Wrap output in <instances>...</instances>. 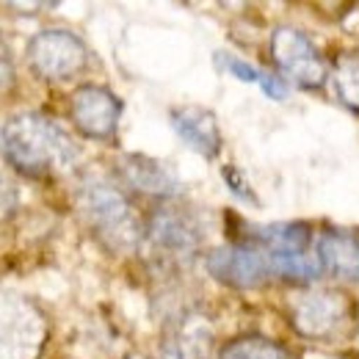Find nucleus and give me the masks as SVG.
<instances>
[{"label": "nucleus", "instance_id": "nucleus-1", "mask_svg": "<svg viewBox=\"0 0 359 359\" xmlns=\"http://www.w3.org/2000/svg\"><path fill=\"white\" fill-rule=\"evenodd\" d=\"M0 149L11 169L47 177L75 163L78 147L58 122L45 114H17L0 128Z\"/></svg>", "mask_w": 359, "mask_h": 359}, {"label": "nucleus", "instance_id": "nucleus-2", "mask_svg": "<svg viewBox=\"0 0 359 359\" xmlns=\"http://www.w3.org/2000/svg\"><path fill=\"white\" fill-rule=\"evenodd\" d=\"M81 213L97 232L100 241H105L114 249H133L141 238V222L135 219L130 202L119 188L102 180H89L81 188Z\"/></svg>", "mask_w": 359, "mask_h": 359}, {"label": "nucleus", "instance_id": "nucleus-3", "mask_svg": "<svg viewBox=\"0 0 359 359\" xmlns=\"http://www.w3.org/2000/svg\"><path fill=\"white\" fill-rule=\"evenodd\" d=\"M42 343V313L17 293H0V359H36Z\"/></svg>", "mask_w": 359, "mask_h": 359}, {"label": "nucleus", "instance_id": "nucleus-4", "mask_svg": "<svg viewBox=\"0 0 359 359\" xmlns=\"http://www.w3.org/2000/svg\"><path fill=\"white\" fill-rule=\"evenodd\" d=\"M28 61L47 81H67L86 67V47L69 31H42L28 42Z\"/></svg>", "mask_w": 359, "mask_h": 359}, {"label": "nucleus", "instance_id": "nucleus-5", "mask_svg": "<svg viewBox=\"0 0 359 359\" xmlns=\"http://www.w3.org/2000/svg\"><path fill=\"white\" fill-rule=\"evenodd\" d=\"M271 53L276 67L296 83L318 89L326 81V64L315 45L296 28H276L271 39Z\"/></svg>", "mask_w": 359, "mask_h": 359}, {"label": "nucleus", "instance_id": "nucleus-6", "mask_svg": "<svg viewBox=\"0 0 359 359\" xmlns=\"http://www.w3.org/2000/svg\"><path fill=\"white\" fill-rule=\"evenodd\" d=\"M208 271L213 279L232 287H257L273 276L269 255L252 243H232L208 255Z\"/></svg>", "mask_w": 359, "mask_h": 359}, {"label": "nucleus", "instance_id": "nucleus-7", "mask_svg": "<svg viewBox=\"0 0 359 359\" xmlns=\"http://www.w3.org/2000/svg\"><path fill=\"white\" fill-rule=\"evenodd\" d=\"M346 318H348V302L334 290L302 293L293 302V323L307 337H326L337 332L346 323Z\"/></svg>", "mask_w": 359, "mask_h": 359}, {"label": "nucleus", "instance_id": "nucleus-8", "mask_svg": "<svg viewBox=\"0 0 359 359\" xmlns=\"http://www.w3.org/2000/svg\"><path fill=\"white\" fill-rule=\"evenodd\" d=\"M119 114L122 102L102 86H81L72 94V119L91 138H108L116 130Z\"/></svg>", "mask_w": 359, "mask_h": 359}, {"label": "nucleus", "instance_id": "nucleus-9", "mask_svg": "<svg viewBox=\"0 0 359 359\" xmlns=\"http://www.w3.org/2000/svg\"><path fill=\"white\" fill-rule=\"evenodd\" d=\"M147 235L161 252L169 255H191L202 243V226L182 208L155 210L147 224Z\"/></svg>", "mask_w": 359, "mask_h": 359}, {"label": "nucleus", "instance_id": "nucleus-10", "mask_svg": "<svg viewBox=\"0 0 359 359\" xmlns=\"http://www.w3.org/2000/svg\"><path fill=\"white\" fill-rule=\"evenodd\" d=\"M172 125L177 135L191 144L199 155L205 158H216L222 149V133H219V122L210 111L196 108V105H185L172 111Z\"/></svg>", "mask_w": 359, "mask_h": 359}, {"label": "nucleus", "instance_id": "nucleus-11", "mask_svg": "<svg viewBox=\"0 0 359 359\" xmlns=\"http://www.w3.org/2000/svg\"><path fill=\"white\" fill-rule=\"evenodd\" d=\"M210 351V329L202 318H182L180 323L169 326L158 359H205Z\"/></svg>", "mask_w": 359, "mask_h": 359}, {"label": "nucleus", "instance_id": "nucleus-12", "mask_svg": "<svg viewBox=\"0 0 359 359\" xmlns=\"http://www.w3.org/2000/svg\"><path fill=\"white\" fill-rule=\"evenodd\" d=\"M122 177L125 182L141 191V194H152V196H172L180 188L177 177L172 169H166L163 163L144 158V155H125L122 158Z\"/></svg>", "mask_w": 359, "mask_h": 359}, {"label": "nucleus", "instance_id": "nucleus-13", "mask_svg": "<svg viewBox=\"0 0 359 359\" xmlns=\"http://www.w3.org/2000/svg\"><path fill=\"white\" fill-rule=\"evenodd\" d=\"M318 257L320 266H326L334 276L359 282V238L340 229H326L318 241Z\"/></svg>", "mask_w": 359, "mask_h": 359}, {"label": "nucleus", "instance_id": "nucleus-14", "mask_svg": "<svg viewBox=\"0 0 359 359\" xmlns=\"http://www.w3.org/2000/svg\"><path fill=\"white\" fill-rule=\"evenodd\" d=\"M216 58H219V64L224 67L229 75H235V78H241V81H246V83H257V86L266 91L269 97H273V100H282V97L287 94L285 86H282L276 78H271L266 72L255 69L252 64H246V61H241V58H235V55H226V53H219Z\"/></svg>", "mask_w": 359, "mask_h": 359}, {"label": "nucleus", "instance_id": "nucleus-15", "mask_svg": "<svg viewBox=\"0 0 359 359\" xmlns=\"http://www.w3.org/2000/svg\"><path fill=\"white\" fill-rule=\"evenodd\" d=\"M219 359H290V354L266 337H241L232 340Z\"/></svg>", "mask_w": 359, "mask_h": 359}, {"label": "nucleus", "instance_id": "nucleus-16", "mask_svg": "<svg viewBox=\"0 0 359 359\" xmlns=\"http://www.w3.org/2000/svg\"><path fill=\"white\" fill-rule=\"evenodd\" d=\"M334 89L337 97L348 105L359 111V61L357 58H340L334 67Z\"/></svg>", "mask_w": 359, "mask_h": 359}, {"label": "nucleus", "instance_id": "nucleus-17", "mask_svg": "<svg viewBox=\"0 0 359 359\" xmlns=\"http://www.w3.org/2000/svg\"><path fill=\"white\" fill-rule=\"evenodd\" d=\"M14 81V64H11V53L3 42V34H0V89L3 86H11Z\"/></svg>", "mask_w": 359, "mask_h": 359}, {"label": "nucleus", "instance_id": "nucleus-18", "mask_svg": "<svg viewBox=\"0 0 359 359\" xmlns=\"http://www.w3.org/2000/svg\"><path fill=\"white\" fill-rule=\"evenodd\" d=\"M14 205H17V194H14V188L0 177V216H8V213L14 210Z\"/></svg>", "mask_w": 359, "mask_h": 359}, {"label": "nucleus", "instance_id": "nucleus-19", "mask_svg": "<svg viewBox=\"0 0 359 359\" xmlns=\"http://www.w3.org/2000/svg\"><path fill=\"white\" fill-rule=\"evenodd\" d=\"M224 180H226V185H229L232 191H238V196H243V199H252V196H249V188L243 185V180H241V175H238L235 169H224Z\"/></svg>", "mask_w": 359, "mask_h": 359}]
</instances>
